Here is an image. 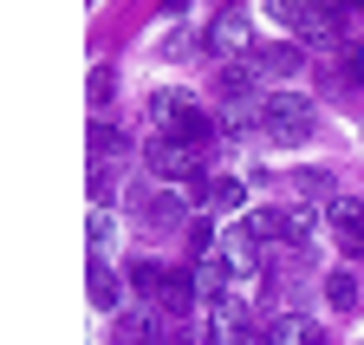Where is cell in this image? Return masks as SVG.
Returning a JSON list of instances; mask_svg holds the SVG:
<instances>
[{
  "mask_svg": "<svg viewBox=\"0 0 364 345\" xmlns=\"http://www.w3.org/2000/svg\"><path fill=\"white\" fill-rule=\"evenodd\" d=\"M130 287H136V299H150L156 307V319H176V326H189V313H196V274H169L163 261H136L130 267Z\"/></svg>",
  "mask_w": 364,
  "mask_h": 345,
  "instance_id": "obj_1",
  "label": "cell"
},
{
  "mask_svg": "<svg viewBox=\"0 0 364 345\" xmlns=\"http://www.w3.org/2000/svg\"><path fill=\"white\" fill-rule=\"evenodd\" d=\"M254 131L273 137V144H306L318 131V111L306 92H260V111H254Z\"/></svg>",
  "mask_w": 364,
  "mask_h": 345,
  "instance_id": "obj_2",
  "label": "cell"
},
{
  "mask_svg": "<svg viewBox=\"0 0 364 345\" xmlns=\"http://www.w3.org/2000/svg\"><path fill=\"white\" fill-rule=\"evenodd\" d=\"M267 20L293 33V39H312V46H326V39H338V7L332 0H260Z\"/></svg>",
  "mask_w": 364,
  "mask_h": 345,
  "instance_id": "obj_3",
  "label": "cell"
},
{
  "mask_svg": "<svg viewBox=\"0 0 364 345\" xmlns=\"http://www.w3.org/2000/svg\"><path fill=\"white\" fill-rule=\"evenodd\" d=\"M247 339H254L247 299H235V293L208 299V313H202V345H247Z\"/></svg>",
  "mask_w": 364,
  "mask_h": 345,
  "instance_id": "obj_4",
  "label": "cell"
},
{
  "mask_svg": "<svg viewBox=\"0 0 364 345\" xmlns=\"http://www.w3.org/2000/svg\"><path fill=\"white\" fill-rule=\"evenodd\" d=\"M144 169H150L156 183H189L196 169H202V150H189V144H176V137L156 131V137L144 144Z\"/></svg>",
  "mask_w": 364,
  "mask_h": 345,
  "instance_id": "obj_5",
  "label": "cell"
},
{
  "mask_svg": "<svg viewBox=\"0 0 364 345\" xmlns=\"http://www.w3.org/2000/svg\"><path fill=\"white\" fill-rule=\"evenodd\" d=\"M326 222L345 235V248H351L358 261H364V202H358V196H338V189H332V196H326Z\"/></svg>",
  "mask_w": 364,
  "mask_h": 345,
  "instance_id": "obj_6",
  "label": "cell"
},
{
  "mask_svg": "<svg viewBox=\"0 0 364 345\" xmlns=\"http://www.w3.org/2000/svg\"><path fill=\"white\" fill-rule=\"evenodd\" d=\"M208 46H215L221 59H254V39H247V14H235V7H228V14L208 26Z\"/></svg>",
  "mask_w": 364,
  "mask_h": 345,
  "instance_id": "obj_7",
  "label": "cell"
},
{
  "mask_svg": "<svg viewBox=\"0 0 364 345\" xmlns=\"http://www.w3.org/2000/svg\"><path fill=\"white\" fill-rule=\"evenodd\" d=\"M215 261H221V274H228V280H247V274L260 267L254 235H247V228H241V235H221V241H215Z\"/></svg>",
  "mask_w": 364,
  "mask_h": 345,
  "instance_id": "obj_8",
  "label": "cell"
},
{
  "mask_svg": "<svg viewBox=\"0 0 364 345\" xmlns=\"http://www.w3.org/2000/svg\"><path fill=\"white\" fill-rule=\"evenodd\" d=\"M318 235V208L312 202H280V241L287 248H312Z\"/></svg>",
  "mask_w": 364,
  "mask_h": 345,
  "instance_id": "obj_9",
  "label": "cell"
},
{
  "mask_svg": "<svg viewBox=\"0 0 364 345\" xmlns=\"http://www.w3.org/2000/svg\"><path fill=\"white\" fill-rule=\"evenodd\" d=\"M85 287H91V307H98V313H117V307H124V280L111 274L105 254H91V280H85Z\"/></svg>",
  "mask_w": 364,
  "mask_h": 345,
  "instance_id": "obj_10",
  "label": "cell"
},
{
  "mask_svg": "<svg viewBox=\"0 0 364 345\" xmlns=\"http://www.w3.org/2000/svg\"><path fill=\"white\" fill-rule=\"evenodd\" d=\"M267 345H326V332H318V319H306V313H280L267 326Z\"/></svg>",
  "mask_w": 364,
  "mask_h": 345,
  "instance_id": "obj_11",
  "label": "cell"
},
{
  "mask_svg": "<svg viewBox=\"0 0 364 345\" xmlns=\"http://www.w3.org/2000/svg\"><path fill=\"white\" fill-rule=\"evenodd\" d=\"M111 345H169V326H163V319H150V313H124Z\"/></svg>",
  "mask_w": 364,
  "mask_h": 345,
  "instance_id": "obj_12",
  "label": "cell"
},
{
  "mask_svg": "<svg viewBox=\"0 0 364 345\" xmlns=\"http://www.w3.org/2000/svg\"><path fill=\"white\" fill-rule=\"evenodd\" d=\"M202 202H208L215 215H241V208H247V183H241V176H215V183H202Z\"/></svg>",
  "mask_w": 364,
  "mask_h": 345,
  "instance_id": "obj_13",
  "label": "cell"
},
{
  "mask_svg": "<svg viewBox=\"0 0 364 345\" xmlns=\"http://www.w3.org/2000/svg\"><path fill=\"white\" fill-rule=\"evenodd\" d=\"M326 299H332V313H358V307H364V293H358V274L332 267V274H326Z\"/></svg>",
  "mask_w": 364,
  "mask_h": 345,
  "instance_id": "obj_14",
  "label": "cell"
},
{
  "mask_svg": "<svg viewBox=\"0 0 364 345\" xmlns=\"http://www.w3.org/2000/svg\"><path fill=\"white\" fill-rule=\"evenodd\" d=\"M247 65H254V72H273V78H293V72H299V46H260Z\"/></svg>",
  "mask_w": 364,
  "mask_h": 345,
  "instance_id": "obj_15",
  "label": "cell"
},
{
  "mask_svg": "<svg viewBox=\"0 0 364 345\" xmlns=\"http://www.w3.org/2000/svg\"><path fill=\"white\" fill-rule=\"evenodd\" d=\"M124 156V131H111V124H91V163H111Z\"/></svg>",
  "mask_w": 364,
  "mask_h": 345,
  "instance_id": "obj_16",
  "label": "cell"
},
{
  "mask_svg": "<svg viewBox=\"0 0 364 345\" xmlns=\"http://www.w3.org/2000/svg\"><path fill=\"white\" fill-rule=\"evenodd\" d=\"M144 215H150L156 228H169V222H182V215H189V202H182V196H150Z\"/></svg>",
  "mask_w": 364,
  "mask_h": 345,
  "instance_id": "obj_17",
  "label": "cell"
},
{
  "mask_svg": "<svg viewBox=\"0 0 364 345\" xmlns=\"http://www.w3.org/2000/svg\"><path fill=\"white\" fill-rule=\"evenodd\" d=\"M111 241H117V215L91 208V254H111Z\"/></svg>",
  "mask_w": 364,
  "mask_h": 345,
  "instance_id": "obj_18",
  "label": "cell"
},
{
  "mask_svg": "<svg viewBox=\"0 0 364 345\" xmlns=\"http://www.w3.org/2000/svg\"><path fill=\"white\" fill-rule=\"evenodd\" d=\"M91 105H111V72H105V65L91 72Z\"/></svg>",
  "mask_w": 364,
  "mask_h": 345,
  "instance_id": "obj_19",
  "label": "cell"
},
{
  "mask_svg": "<svg viewBox=\"0 0 364 345\" xmlns=\"http://www.w3.org/2000/svg\"><path fill=\"white\" fill-rule=\"evenodd\" d=\"M351 72H358V85H364V39L351 46Z\"/></svg>",
  "mask_w": 364,
  "mask_h": 345,
  "instance_id": "obj_20",
  "label": "cell"
},
{
  "mask_svg": "<svg viewBox=\"0 0 364 345\" xmlns=\"http://www.w3.org/2000/svg\"><path fill=\"white\" fill-rule=\"evenodd\" d=\"M332 7H338V14H364V0H332Z\"/></svg>",
  "mask_w": 364,
  "mask_h": 345,
  "instance_id": "obj_21",
  "label": "cell"
}]
</instances>
